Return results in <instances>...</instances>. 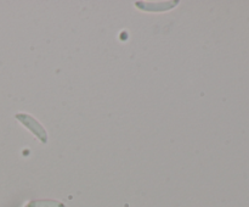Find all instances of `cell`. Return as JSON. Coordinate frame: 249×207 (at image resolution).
Returning <instances> with one entry per match:
<instances>
[{
	"instance_id": "cell-1",
	"label": "cell",
	"mask_w": 249,
	"mask_h": 207,
	"mask_svg": "<svg viewBox=\"0 0 249 207\" xmlns=\"http://www.w3.org/2000/svg\"><path fill=\"white\" fill-rule=\"evenodd\" d=\"M17 118H18L19 121H21L22 123L27 127V128L31 129L34 134H36V135H38L41 140L45 141L46 135H45V133H44L43 128H41V127L38 124V122H36L33 118H32V117L27 116V114H17Z\"/></svg>"
},
{
	"instance_id": "cell-2",
	"label": "cell",
	"mask_w": 249,
	"mask_h": 207,
	"mask_svg": "<svg viewBox=\"0 0 249 207\" xmlns=\"http://www.w3.org/2000/svg\"><path fill=\"white\" fill-rule=\"evenodd\" d=\"M32 206L34 207H62V205L57 204V202L53 201H38V202H33Z\"/></svg>"
}]
</instances>
